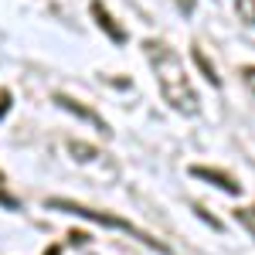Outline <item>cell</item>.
<instances>
[{
  "label": "cell",
  "mask_w": 255,
  "mask_h": 255,
  "mask_svg": "<svg viewBox=\"0 0 255 255\" xmlns=\"http://www.w3.org/2000/svg\"><path fill=\"white\" fill-rule=\"evenodd\" d=\"M143 55L150 61V72L157 75L163 102L174 113H180V116H197L201 113V99H197L194 85H191V75H187V68H184V61L177 58L174 48L160 38H150V41H143Z\"/></svg>",
  "instance_id": "1"
},
{
  "label": "cell",
  "mask_w": 255,
  "mask_h": 255,
  "mask_svg": "<svg viewBox=\"0 0 255 255\" xmlns=\"http://www.w3.org/2000/svg\"><path fill=\"white\" fill-rule=\"evenodd\" d=\"M48 208H51V211H65V215H79V218H85V221H96V225H102V228H116V232H123V235H129V238H136V242H143V245H150L153 252L170 255V249H167L160 238H153L150 232L136 228V225H133V221H126V218L102 211V208H89V204L72 201V197H48Z\"/></svg>",
  "instance_id": "2"
},
{
  "label": "cell",
  "mask_w": 255,
  "mask_h": 255,
  "mask_svg": "<svg viewBox=\"0 0 255 255\" xmlns=\"http://www.w3.org/2000/svg\"><path fill=\"white\" fill-rule=\"evenodd\" d=\"M68 153L79 160V163H85V167H102V177H116V163L106 157L102 150H96V146H89V143H79V139H68Z\"/></svg>",
  "instance_id": "3"
},
{
  "label": "cell",
  "mask_w": 255,
  "mask_h": 255,
  "mask_svg": "<svg viewBox=\"0 0 255 255\" xmlns=\"http://www.w3.org/2000/svg\"><path fill=\"white\" fill-rule=\"evenodd\" d=\"M89 10H92V20L102 27V34L113 41V44H126V41H129V31H126V27L109 14V7H106L102 0H92V3H89Z\"/></svg>",
  "instance_id": "4"
},
{
  "label": "cell",
  "mask_w": 255,
  "mask_h": 255,
  "mask_svg": "<svg viewBox=\"0 0 255 255\" xmlns=\"http://www.w3.org/2000/svg\"><path fill=\"white\" fill-rule=\"evenodd\" d=\"M55 102H58L61 109H68V113H75V116H79V119H85L89 126H96V129H99V136H113V126H109L106 119L99 116L96 109H89V106H82L79 99L65 96V92H55Z\"/></svg>",
  "instance_id": "5"
},
{
  "label": "cell",
  "mask_w": 255,
  "mask_h": 255,
  "mask_svg": "<svg viewBox=\"0 0 255 255\" xmlns=\"http://www.w3.org/2000/svg\"><path fill=\"white\" fill-rule=\"evenodd\" d=\"M191 177H201V180H208V184L218 187V191H228L232 197L245 194V187L238 184V177L225 174V170H218V167H201V163H194V167H191Z\"/></svg>",
  "instance_id": "6"
},
{
  "label": "cell",
  "mask_w": 255,
  "mask_h": 255,
  "mask_svg": "<svg viewBox=\"0 0 255 255\" xmlns=\"http://www.w3.org/2000/svg\"><path fill=\"white\" fill-rule=\"evenodd\" d=\"M191 58H194V65L201 68V75L208 79V85H215V89H221V75H218V68L211 65V58H208V51H204L201 44H194V48H191Z\"/></svg>",
  "instance_id": "7"
},
{
  "label": "cell",
  "mask_w": 255,
  "mask_h": 255,
  "mask_svg": "<svg viewBox=\"0 0 255 255\" xmlns=\"http://www.w3.org/2000/svg\"><path fill=\"white\" fill-rule=\"evenodd\" d=\"M235 10H238V20H242L245 27L255 24V3L252 0H235Z\"/></svg>",
  "instance_id": "8"
},
{
  "label": "cell",
  "mask_w": 255,
  "mask_h": 255,
  "mask_svg": "<svg viewBox=\"0 0 255 255\" xmlns=\"http://www.w3.org/2000/svg\"><path fill=\"white\" fill-rule=\"evenodd\" d=\"M10 106H14V92H10L7 85H0V123H3L7 113H10Z\"/></svg>",
  "instance_id": "9"
},
{
  "label": "cell",
  "mask_w": 255,
  "mask_h": 255,
  "mask_svg": "<svg viewBox=\"0 0 255 255\" xmlns=\"http://www.w3.org/2000/svg\"><path fill=\"white\" fill-rule=\"evenodd\" d=\"M194 211H197V218H204V221H208V225H211V228H221V221H218V218L211 215V211H208V208H204V204H194Z\"/></svg>",
  "instance_id": "10"
},
{
  "label": "cell",
  "mask_w": 255,
  "mask_h": 255,
  "mask_svg": "<svg viewBox=\"0 0 255 255\" xmlns=\"http://www.w3.org/2000/svg\"><path fill=\"white\" fill-rule=\"evenodd\" d=\"M238 218H242V225H245V232H252V218H249V208H238Z\"/></svg>",
  "instance_id": "11"
},
{
  "label": "cell",
  "mask_w": 255,
  "mask_h": 255,
  "mask_svg": "<svg viewBox=\"0 0 255 255\" xmlns=\"http://www.w3.org/2000/svg\"><path fill=\"white\" fill-rule=\"evenodd\" d=\"M68 238H72V245H85V242H89L92 235H85V232H72Z\"/></svg>",
  "instance_id": "12"
},
{
  "label": "cell",
  "mask_w": 255,
  "mask_h": 255,
  "mask_svg": "<svg viewBox=\"0 0 255 255\" xmlns=\"http://www.w3.org/2000/svg\"><path fill=\"white\" fill-rule=\"evenodd\" d=\"M180 3V14H191V7H194V0H177Z\"/></svg>",
  "instance_id": "13"
},
{
  "label": "cell",
  "mask_w": 255,
  "mask_h": 255,
  "mask_svg": "<svg viewBox=\"0 0 255 255\" xmlns=\"http://www.w3.org/2000/svg\"><path fill=\"white\" fill-rule=\"evenodd\" d=\"M44 255H61V242H55V245H48V249H44Z\"/></svg>",
  "instance_id": "14"
}]
</instances>
